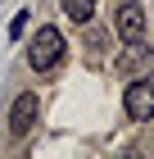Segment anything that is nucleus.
<instances>
[{"mask_svg": "<svg viewBox=\"0 0 154 159\" xmlns=\"http://www.w3.org/2000/svg\"><path fill=\"white\" fill-rule=\"evenodd\" d=\"M59 59H64V32L59 27H36L32 32V41H27V64H32L36 73H50V68H59Z\"/></svg>", "mask_w": 154, "mask_h": 159, "instance_id": "1", "label": "nucleus"}, {"mask_svg": "<svg viewBox=\"0 0 154 159\" xmlns=\"http://www.w3.org/2000/svg\"><path fill=\"white\" fill-rule=\"evenodd\" d=\"M113 32L122 41H145V5L141 0H122L113 9Z\"/></svg>", "mask_w": 154, "mask_h": 159, "instance_id": "2", "label": "nucleus"}, {"mask_svg": "<svg viewBox=\"0 0 154 159\" xmlns=\"http://www.w3.org/2000/svg\"><path fill=\"white\" fill-rule=\"evenodd\" d=\"M122 109H127V118H131V123H145V118L154 114V82H150V77H136V82L127 86Z\"/></svg>", "mask_w": 154, "mask_h": 159, "instance_id": "3", "label": "nucleus"}, {"mask_svg": "<svg viewBox=\"0 0 154 159\" xmlns=\"http://www.w3.org/2000/svg\"><path fill=\"white\" fill-rule=\"evenodd\" d=\"M36 109H41V100L32 96V91H23V96L9 105V136H27L36 127Z\"/></svg>", "mask_w": 154, "mask_h": 159, "instance_id": "4", "label": "nucleus"}, {"mask_svg": "<svg viewBox=\"0 0 154 159\" xmlns=\"http://www.w3.org/2000/svg\"><path fill=\"white\" fill-rule=\"evenodd\" d=\"M59 5H64V14H68L77 27H86L95 18V0H59Z\"/></svg>", "mask_w": 154, "mask_h": 159, "instance_id": "5", "label": "nucleus"}, {"mask_svg": "<svg viewBox=\"0 0 154 159\" xmlns=\"http://www.w3.org/2000/svg\"><path fill=\"white\" fill-rule=\"evenodd\" d=\"M23 27H27V14H18V18L9 23V37H23Z\"/></svg>", "mask_w": 154, "mask_h": 159, "instance_id": "6", "label": "nucleus"}]
</instances>
